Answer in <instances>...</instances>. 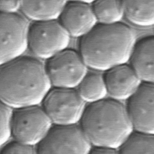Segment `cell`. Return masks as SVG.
<instances>
[{"label": "cell", "mask_w": 154, "mask_h": 154, "mask_svg": "<svg viewBox=\"0 0 154 154\" xmlns=\"http://www.w3.org/2000/svg\"><path fill=\"white\" fill-rule=\"evenodd\" d=\"M14 109L1 102V146L9 142L12 137L13 115Z\"/></svg>", "instance_id": "19"}, {"label": "cell", "mask_w": 154, "mask_h": 154, "mask_svg": "<svg viewBox=\"0 0 154 154\" xmlns=\"http://www.w3.org/2000/svg\"><path fill=\"white\" fill-rule=\"evenodd\" d=\"M21 1L1 0L0 11L3 14H15L20 11Z\"/></svg>", "instance_id": "21"}, {"label": "cell", "mask_w": 154, "mask_h": 154, "mask_svg": "<svg viewBox=\"0 0 154 154\" xmlns=\"http://www.w3.org/2000/svg\"><path fill=\"white\" fill-rule=\"evenodd\" d=\"M91 3L66 1L58 21L70 37L81 38L97 25Z\"/></svg>", "instance_id": "11"}, {"label": "cell", "mask_w": 154, "mask_h": 154, "mask_svg": "<svg viewBox=\"0 0 154 154\" xmlns=\"http://www.w3.org/2000/svg\"><path fill=\"white\" fill-rule=\"evenodd\" d=\"M1 147V154H38L36 147L14 140L8 142Z\"/></svg>", "instance_id": "20"}, {"label": "cell", "mask_w": 154, "mask_h": 154, "mask_svg": "<svg viewBox=\"0 0 154 154\" xmlns=\"http://www.w3.org/2000/svg\"><path fill=\"white\" fill-rule=\"evenodd\" d=\"M87 68L80 53L71 49L48 60L45 64L52 88H76L87 74Z\"/></svg>", "instance_id": "7"}, {"label": "cell", "mask_w": 154, "mask_h": 154, "mask_svg": "<svg viewBox=\"0 0 154 154\" xmlns=\"http://www.w3.org/2000/svg\"><path fill=\"white\" fill-rule=\"evenodd\" d=\"M103 77L108 95L119 101L128 100L143 83L134 69L128 63L108 70Z\"/></svg>", "instance_id": "12"}, {"label": "cell", "mask_w": 154, "mask_h": 154, "mask_svg": "<svg viewBox=\"0 0 154 154\" xmlns=\"http://www.w3.org/2000/svg\"><path fill=\"white\" fill-rule=\"evenodd\" d=\"M91 5L97 24H116L125 17L123 1H96L92 2Z\"/></svg>", "instance_id": "17"}, {"label": "cell", "mask_w": 154, "mask_h": 154, "mask_svg": "<svg viewBox=\"0 0 154 154\" xmlns=\"http://www.w3.org/2000/svg\"><path fill=\"white\" fill-rule=\"evenodd\" d=\"M42 106L54 126H67L80 123L86 103L76 88H52Z\"/></svg>", "instance_id": "4"}, {"label": "cell", "mask_w": 154, "mask_h": 154, "mask_svg": "<svg viewBox=\"0 0 154 154\" xmlns=\"http://www.w3.org/2000/svg\"><path fill=\"white\" fill-rule=\"evenodd\" d=\"M124 13L126 20L140 27L154 25V1H125Z\"/></svg>", "instance_id": "15"}, {"label": "cell", "mask_w": 154, "mask_h": 154, "mask_svg": "<svg viewBox=\"0 0 154 154\" xmlns=\"http://www.w3.org/2000/svg\"><path fill=\"white\" fill-rule=\"evenodd\" d=\"M136 43L135 32L123 23L97 24L80 39L79 52L88 67L106 72L128 63Z\"/></svg>", "instance_id": "2"}, {"label": "cell", "mask_w": 154, "mask_h": 154, "mask_svg": "<svg viewBox=\"0 0 154 154\" xmlns=\"http://www.w3.org/2000/svg\"><path fill=\"white\" fill-rule=\"evenodd\" d=\"M129 62L143 82L154 84V36L137 42Z\"/></svg>", "instance_id": "13"}, {"label": "cell", "mask_w": 154, "mask_h": 154, "mask_svg": "<svg viewBox=\"0 0 154 154\" xmlns=\"http://www.w3.org/2000/svg\"><path fill=\"white\" fill-rule=\"evenodd\" d=\"M76 89L82 100L88 104L103 100L108 95L103 75L98 73H87Z\"/></svg>", "instance_id": "16"}, {"label": "cell", "mask_w": 154, "mask_h": 154, "mask_svg": "<svg viewBox=\"0 0 154 154\" xmlns=\"http://www.w3.org/2000/svg\"><path fill=\"white\" fill-rule=\"evenodd\" d=\"M79 125L93 147L119 149L134 132L126 106L110 97L88 104Z\"/></svg>", "instance_id": "3"}, {"label": "cell", "mask_w": 154, "mask_h": 154, "mask_svg": "<svg viewBox=\"0 0 154 154\" xmlns=\"http://www.w3.org/2000/svg\"><path fill=\"white\" fill-rule=\"evenodd\" d=\"M70 36L58 20L30 25L28 48L38 58L49 60L68 49Z\"/></svg>", "instance_id": "6"}, {"label": "cell", "mask_w": 154, "mask_h": 154, "mask_svg": "<svg viewBox=\"0 0 154 154\" xmlns=\"http://www.w3.org/2000/svg\"><path fill=\"white\" fill-rule=\"evenodd\" d=\"M119 151L120 154H154V135L134 132Z\"/></svg>", "instance_id": "18"}, {"label": "cell", "mask_w": 154, "mask_h": 154, "mask_svg": "<svg viewBox=\"0 0 154 154\" xmlns=\"http://www.w3.org/2000/svg\"><path fill=\"white\" fill-rule=\"evenodd\" d=\"M88 154H120V153L118 149L108 147L92 146Z\"/></svg>", "instance_id": "22"}, {"label": "cell", "mask_w": 154, "mask_h": 154, "mask_svg": "<svg viewBox=\"0 0 154 154\" xmlns=\"http://www.w3.org/2000/svg\"><path fill=\"white\" fill-rule=\"evenodd\" d=\"M52 88L45 65L37 58L22 56L1 65V102L14 109L41 105Z\"/></svg>", "instance_id": "1"}, {"label": "cell", "mask_w": 154, "mask_h": 154, "mask_svg": "<svg viewBox=\"0 0 154 154\" xmlns=\"http://www.w3.org/2000/svg\"><path fill=\"white\" fill-rule=\"evenodd\" d=\"M1 23V65L23 56L28 48L30 25L22 14H3Z\"/></svg>", "instance_id": "8"}, {"label": "cell", "mask_w": 154, "mask_h": 154, "mask_svg": "<svg viewBox=\"0 0 154 154\" xmlns=\"http://www.w3.org/2000/svg\"><path fill=\"white\" fill-rule=\"evenodd\" d=\"M53 126L42 106L16 109L14 111L12 137L14 141L37 147Z\"/></svg>", "instance_id": "5"}, {"label": "cell", "mask_w": 154, "mask_h": 154, "mask_svg": "<svg viewBox=\"0 0 154 154\" xmlns=\"http://www.w3.org/2000/svg\"><path fill=\"white\" fill-rule=\"evenodd\" d=\"M92 146L79 125L54 126L36 147L38 154H88Z\"/></svg>", "instance_id": "9"}, {"label": "cell", "mask_w": 154, "mask_h": 154, "mask_svg": "<svg viewBox=\"0 0 154 154\" xmlns=\"http://www.w3.org/2000/svg\"><path fill=\"white\" fill-rule=\"evenodd\" d=\"M126 106L134 132L154 135V84L143 82Z\"/></svg>", "instance_id": "10"}, {"label": "cell", "mask_w": 154, "mask_h": 154, "mask_svg": "<svg viewBox=\"0 0 154 154\" xmlns=\"http://www.w3.org/2000/svg\"><path fill=\"white\" fill-rule=\"evenodd\" d=\"M66 3L64 1H21L20 11L34 22L57 20Z\"/></svg>", "instance_id": "14"}]
</instances>
